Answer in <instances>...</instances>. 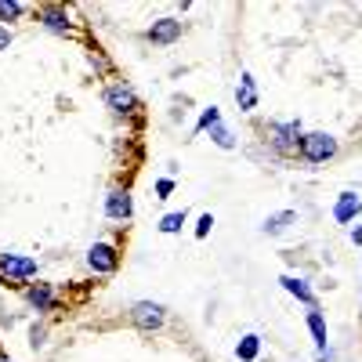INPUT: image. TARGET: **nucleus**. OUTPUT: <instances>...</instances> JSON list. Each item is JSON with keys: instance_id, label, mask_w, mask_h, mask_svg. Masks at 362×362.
Instances as JSON below:
<instances>
[{"instance_id": "1", "label": "nucleus", "mask_w": 362, "mask_h": 362, "mask_svg": "<svg viewBox=\"0 0 362 362\" xmlns=\"http://www.w3.org/2000/svg\"><path fill=\"white\" fill-rule=\"evenodd\" d=\"M300 156H305L308 163H326V160H334L337 156V141L322 134V131H312L300 138Z\"/></svg>"}, {"instance_id": "2", "label": "nucleus", "mask_w": 362, "mask_h": 362, "mask_svg": "<svg viewBox=\"0 0 362 362\" xmlns=\"http://www.w3.org/2000/svg\"><path fill=\"white\" fill-rule=\"evenodd\" d=\"M300 124H272L268 127V141H272V148L276 153H283V156H293V153H300Z\"/></svg>"}, {"instance_id": "3", "label": "nucleus", "mask_w": 362, "mask_h": 362, "mask_svg": "<svg viewBox=\"0 0 362 362\" xmlns=\"http://www.w3.org/2000/svg\"><path fill=\"white\" fill-rule=\"evenodd\" d=\"M163 305H156V300H138V305L131 308V322L138 329H145V334H153V329L163 326Z\"/></svg>"}, {"instance_id": "4", "label": "nucleus", "mask_w": 362, "mask_h": 362, "mask_svg": "<svg viewBox=\"0 0 362 362\" xmlns=\"http://www.w3.org/2000/svg\"><path fill=\"white\" fill-rule=\"evenodd\" d=\"M87 264H90L95 276H112L116 264H119V254H116L112 243H95V247L87 250Z\"/></svg>"}, {"instance_id": "5", "label": "nucleus", "mask_w": 362, "mask_h": 362, "mask_svg": "<svg viewBox=\"0 0 362 362\" xmlns=\"http://www.w3.org/2000/svg\"><path fill=\"white\" fill-rule=\"evenodd\" d=\"M0 276L22 283L29 276H37V261L33 257H22V254H0Z\"/></svg>"}, {"instance_id": "6", "label": "nucleus", "mask_w": 362, "mask_h": 362, "mask_svg": "<svg viewBox=\"0 0 362 362\" xmlns=\"http://www.w3.org/2000/svg\"><path fill=\"white\" fill-rule=\"evenodd\" d=\"M105 105H109L112 112H119V116L138 112V98H134V90H131L127 83H112V87H105Z\"/></svg>"}, {"instance_id": "7", "label": "nucleus", "mask_w": 362, "mask_h": 362, "mask_svg": "<svg viewBox=\"0 0 362 362\" xmlns=\"http://www.w3.org/2000/svg\"><path fill=\"white\" fill-rule=\"evenodd\" d=\"M105 214H109L112 221H127V218L134 214L131 192H127V189H116V192H109V199H105Z\"/></svg>"}, {"instance_id": "8", "label": "nucleus", "mask_w": 362, "mask_h": 362, "mask_svg": "<svg viewBox=\"0 0 362 362\" xmlns=\"http://www.w3.org/2000/svg\"><path fill=\"white\" fill-rule=\"evenodd\" d=\"M181 37V22L177 18H156L148 25V40L153 44H174Z\"/></svg>"}, {"instance_id": "9", "label": "nucleus", "mask_w": 362, "mask_h": 362, "mask_svg": "<svg viewBox=\"0 0 362 362\" xmlns=\"http://www.w3.org/2000/svg\"><path fill=\"white\" fill-rule=\"evenodd\" d=\"M40 22L51 29V33H62V37H66L69 29H73V25H69V15H66V8H58V4H44V8H40Z\"/></svg>"}, {"instance_id": "10", "label": "nucleus", "mask_w": 362, "mask_h": 362, "mask_svg": "<svg viewBox=\"0 0 362 362\" xmlns=\"http://www.w3.org/2000/svg\"><path fill=\"white\" fill-rule=\"evenodd\" d=\"M235 102H239V109H243V112H250V109L257 105V87H254V76H250V73H243V76H239V87H235Z\"/></svg>"}, {"instance_id": "11", "label": "nucleus", "mask_w": 362, "mask_h": 362, "mask_svg": "<svg viewBox=\"0 0 362 362\" xmlns=\"http://www.w3.org/2000/svg\"><path fill=\"white\" fill-rule=\"evenodd\" d=\"M25 297H29V305H33L37 312H51V305H54V290L47 283H33L25 290Z\"/></svg>"}, {"instance_id": "12", "label": "nucleus", "mask_w": 362, "mask_h": 362, "mask_svg": "<svg viewBox=\"0 0 362 362\" xmlns=\"http://www.w3.org/2000/svg\"><path fill=\"white\" fill-rule=\"evenodd\" d=\"M358 210H362V199H358L355 192H341V199H337V206H334V218H337L341 225H348Z\"/></svg>"}, {"instance_id": "13", "label": "nucleus", "mask_w": 362, "mask_h": 362, "mask_svg": "<svg viewBox=\"0 0 362 362\" xmlns=\"http://www.w3.org/2000/svg\"><path fill=\"white\" fill-rule=\"evenodd\" d=\"M283 286L300 300V305H308V308H315V293H312V286L305 283V279H297V276H283Z\"/></svg>"}, {"instance_id": "14", "label": "nucleus", "mask_w": 362, "mask_h": 362, "mask_svg": "<svg viewBox=\"0 0 362 362\" xmlns=\"http://www.w3.org/2000/svg\"><path fill=\"white\" fill-rule=\"evenodd\" d=\"M293 221H297L293 210H279V214H272V218L264 221V235H279V232H286Z\"/></svg>"}, {"instance_id": "15", "label": "nucleus", "mask_w": 362, "mask_h": 362, "mask_svg": "<svg viewBox=\"0 0 362 362\" xmlns=\"http://www.w3.org/2000/svg\"><path fill=\"white\" fill-rule=\"evenodd\" d=\"M257 351H261V337H254V334H247L243 341H239V348H235V355L243 358V362H254Z\"/></svg>"}, {"instance_id": "16", "label": "nucleus", "mask_w": 362, "mask_h": 362, "mask_svg": "<svg viewBox=\"0 0 362 362\" xmlns=\"http://www.w3.org/2000/svg\"><path fill=\"white\" fill-rule=\"evenodd\" d=\"M181 225H185V210H177V214H167L163 221H160V232H181Z\"/></svg>"}, {"instance_id": "17", "label": "nucleus", "mask_w": 362, "mask_h": 362, "mask_svg": "<svg viewBox=\"0 0 362 362\" xmlns=\"http://www.w3.org/2000/svg\"><path fill=\"white\" fill-rule=\"evenodd\" d=\"M210 138H214V141H218L221 148H232V145H235L232 131H228V127H221V124H218V127H210Z\"/></svg>"}, {"instance_id": "18", "label": "nucleus", "mask_w": 362, "mask_h": 362, "mask_svg": "<svg viewBox=\"0 0 362 362\" xmlns=\"http://www.w3.org/2000/svg\"><path fill=\"white\" fill-rule=\"evenodd\" d=\"M218 124H221V112H218L214 105H210V109L199 116V131H210V127H218Z\"/></svg>"}, {"instance_id": "19", "label": "nucleus", "mask_w": 362, "mask_h": 362, "mask_svg": "<svg viewBox=\"0 0 362 362\" xmlns=\"http://www.w3.org/2000/svg\"><path fill=\"white\" fill-rule=\"evenodd\" d=\"M18 15H22V4H15V0L4 4V0H0V18H18Z\"/></svg>"}, {"instance_id": "20", "label": "nucleus", "mask_w": 362, "mask_h": 362, "mask_svg": "<svg viewBox=\"0 0 362 362\" xmlns=\"http://www.w3.org/2000/svg\"><path fill=\"white\" fill-rule=\"evenodd\" d=\"M210 225H214V218H210V214H203V218H199V225H196V235L203 239V235L210 232Z\"/></svg>"}, {"instance_id": "21", "label": "nucleus", "mask_w": 362, "mask_h": 362, "mask_svg": "<svg viewBox=\"0 0 362 362\" xmlns=\"http://www.w3.org/2000/svg\"><path fill=\"white\" fill-rule=\"evenodd\" d=\"M170 189H174V181H170V177H163V181H160V185H156V192H160V199H167V196H170Z\"/></svg>"}, {"instance_id": "22", "label": "nucleus", "mask_w": 362, "mask_h": 362, "mask_svg": "<svg viewBox=\"0 0 362 362\" xmlns=\"http://www.w3.org/2000/svg\"><path fill=\"white\" fill-rule=\"evenodd\" d=\"M8 44H11V33H8V29H4V25H0V51H4Z\"/></svg>"}, {"instance_id": "23", "label": "nucleus", "mask_w": 362, "mask_h": 362, "mask_svg": "<svg viewBox=\"0 0 362 362\" xmlns=\"http://www.w3.org/2000/svg\"><path fill=\"white\" fill-rule=\"evenodd\" d=\"M351 243H362V225H358V228L351 232Z\"/></svg>"}, {"instance_id": "24", "label": "nucleus", "mask_w": 362, "mask_h": 362, "mask_svg": "<svg viewBox=\"0 0 362 362\" xmlns=\"http://www.w3.org/2000/svg\"><path fill=\"white\" fill-rule=\"evenodd\" d=\"M0 362H11V358H0Z\"/></svg>"}]
</instances>
